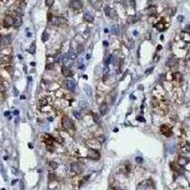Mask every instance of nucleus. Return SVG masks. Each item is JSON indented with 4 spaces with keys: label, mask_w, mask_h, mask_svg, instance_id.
Returning <instances> with one entry per match:
<instances>
[{
    "label": "nucleus",
    "mask_w": 190,
    "mask_h": 190,
    "mask_svg": "<svg viewBox=\"0 0 190 190\" xmlns=\"http://www.w3.org/2000/svg\"><path fill=\"white\" fill-rule=\"evenodd\" d=\"M62 124H63V126H64L66 129H71V128H73L72 122L68 117H64V118L62 119Z\"/></svg>",
    "instance_id": "nucleus-1"
},
{
    "label": "nucleus",
    "mask_w": 190,
    "mask_h": 190,
    "mask_svg": "<svg viewBox=\"0 0 190 190\" xmlns=\"http://www.w3.org/2000/svg\"><path fill=\"white\" fill-rule=\"evenodd\" d=\"M70 7L74 10H80L83 7V2L80 0H71L70 2Z\"/></svg>",
    "instance_id": "nucleus-2"
},
{
    "label": "nucleus",
    "mask_w": 190,
    "mask_h": 190,
    "mask_svg": "<svg viewBox=\"0 0 190 190\" xmlns=\"http://www.w3.org/2000/svg\"><path fill=\"white\" fill-rule=\"evenodd\" d=\"M14 24V18L11 15H6L4 18V26L6 28H9L11 26H13Z\"/></svg>",
    "instance_id": "nucleus-3"
},
{
    "label": "nucleus",
    "mask_w": 190,
    "mask_h": 190,
    "mask_svg": "<svg viewBox=\"0 0 190 190\" xmlns=\"http://www.w3.org/2000/svg\"><path fill=\"white\" fill-rule=\"evenodd\" d=\"M88 157L90 158V159H93V160H97V159H99L100 154H99V152H98L97 150L89 148V149H88Z\"/></svg>",
    "instance_id": "nucleus-4"
},
{
    "label": "nucleus",
    "mask_w": 190,
    "mask_h": 190,
    "mask_svg": "<svg viewBox=\"0 0 190 190\" xmlns=\"http://www.w3.org/2000/svg\"><path fill=\"white\" fill-rule=\"evenodd\" d=\"M105 13H106V15L110 17V18H115L116 15H117L115 10H113V9H111L109 7H106L105 8Z\"/></svg>",
    "instance_id": "nucleus-5"
},
{
    "label": "nucleus",
    "mask_w": 190,
    "mask_h": 190,
    "mask_svg": "<svg viewBox=\"0 0 190 190\" xmlns=\"http://www.w3.org/2000/svg\"><path fill=\"white\" fill-rule=\"evenodd\" d=\"M66 87L69 90L71 91H74L75 90V88H76V84L73 80H67L66 81Z\"/></svg>",
    "instance_id": "nucleus-6"
},
{
    "label": "nucleus",
    "mask_w": 190,
    "mask_h": 190,
    "mask_svg": "<svg viewBox=\"0 0 190 190\" xmlns=\"http://www.w3.org/2000/svg\"><path fill=\"white\" fill-rule=\"evenodd\" d=\"M63 22H65V19L63 17H59V16H55L51 19V23L54 26H60Z\"/></svg>",
    "instance_id": "nucleus-7"
},
{
    "label": "nucleus",
    "mask_w": 190,
    "mask_h": 190,
    "mask_svg": "<svg viewBox=\"0 0 190 190\" xmlns=\"http://www.w3.org/2000/svg\"><path fill=\"white\" fill-rule=\"evenodd\" d=\"M71 171H73V172H75V173H80L81 170H82L81 165H80L78 163H71Z\"/></svg>",
    "instance_id": "nucleus-8"
},
{
    "label": "nucleus",
    "mask_w": 190,
    "mask_h": 190,
    "mask_svg": "<svg viewBox=\"0 0 190 190\" xmlns=\"http://www.w3.org/2000/svg\"><path fill=\"white\" fill-rule=\"evenodd\" d=\"M0 43L3 46H6L8 44L11 43V35H4L1 37V40H0Z\"/></svg>",
    "instance_id": "nucleus-9"
},
{
    "label": "nucleus",
    "mask_w": 190,
    "mask_h": 190,
    "mask_svg": "<svg viewBox=\"0 0 190 190\" xmlns=\"http://www.w3.org/2000/svg\"><path fill=\"white\" fill-rule=\"evenodd\" d=\"M161 131H162L165 136H167V137H169V136L171 135V131H170L169 128H168L167 125H165V124H163V125L161 126Z\"/></svg>",
    "instance_id": "nucleus-10"
},
{
    "label": "nucleus",
    "mask_w": 190,
    "mask_h": 190,
    "mask_svg": "<svg viewBox=\"0 0 190 190\" xmlns=\"http://www.w3.org/2000/svg\"><path fill=\"white\" fill-rule=\"evenodd\" d=\"M62 73H63V75L64 76H66V77H70V76H71L72 75V73H71V71H70V69L68 68V67H62Z\"/></svg>",
    "instance_id": "nucleus-11"
},
{
    "label": "nucleus",
    "mask_w": 190,
    "mask_h": 190,
    "mask_svg": "<svg viewBox=\"0 0 190 190\" xmlns=\"http://www.w3.org/2000/svg\"><path fill=\"white\" fill-rule=\"evenodd\" d=\"M11 61V57L9 55H0V63L1 64H7Z\"/></svg>",
    "instance_id": "nucleus-12"
},
{
    "label": "nucleus",
    "mask_w": 190,
    "mask_h": 190,
    "mask_svg": "<svg viewBox=\"0 0 190 190\" xmlns=\"http://www.w3.org/2000/svg\"><path fill=\"white\" fill-rule=\"evenodd\" d=\"M83 18H84V20H85V21H88V22H92V21H93V19H94L93 15H92L90 13H84V16H83Z\"/></svg>",
    "instance_id": "nucleus-13"
},
{
    "label": "nucleus",
    "mask_w": 190,
    "mask_h": 190,
    "mask_svg": "<svg viewBox=\"0 0 190 190\" xmlns=\"http://www.w3.org/2000/svg\"><path fill=\"white\" fill-rule=\"evenodd\" d=\"M107 110H108V106H107V105H106V103L102 104L101 106H100V113H101V115H106V112H107Z\"/></svg>",
    "instance_id": "nucleus-14"
},
{
    "label": "nucleus",
    "mask_w": 190,
    "mask_h": 190,
    "mask_svg": "<svg viewBox=\"0 0 190 190\" xmlns=\"http://www.w3.org/2000/svg\"><path fill=\"white\" fill-rule=\"evenodd\" d=\"M176 64H177V60H176L175 57L169 58V59L167 60V62H166V66H167V67H172V66H174V65H176Z\"/></svg>",
    "instance_id": "nucleus-15"
},
{
    "label": "nucleus",
    "mask_w": 190,
    "mask_h": 190,
    "mask_svg": "<svg viewBox=\"0 0 190 190\" xmlns=\"http://www.w3.org/2000/svg\"><path fill=\"white\" fill-rule=\"evenodd\" d=\"M21 25H22V19H21V17L20 16H16L14 18V24H13V26L15 28H19Z\"/></svg>",
    "instance_id": "nucleus-16"
},
{
    "label": "nucleus",
    "mask_w": 190,
    "mask_h": 190,
    "mask_svg": "<svg viewBox=\"0 0 190 190\" xmlns=\"http://www.w3.org/2000/svg\"><path fill=\"white\" fill-rule=\"evenodd\" d=\"M62 61H63V63H64L65 67H67V66H70V65L71 64V59H69V57L67 56V54L63 56V58H62Z\"/></svg>",
    "instance_id": "nucleus-17"
},
{
    "label": "nucleus",
    "mask_w": 190,
    "mask_h": 190,
    "mask_svg": "<svg viewBox=\"0 0 190 190\" xmlns=\"http://www.w3.org/2000/svg\"><path fill=\"white\" fill-rule=\"evenodd\" d=\"M47 105H48V101H47L46 99H40V100L38 101V106H39L40 108L46 106Z\"/></svg>",
    "instance_id": "nucleus-18"
},
{
    "label": "nucleus",
    "mask_w": 190,
    "mask_h": 190,
    "mask_svg": "<svg viewBox=\"0 0 190 190\" xmlns=\"http://www.w3.org/2000/svg\"><path fill=\"white\" fill-rule=\"evenodd\" d=\"M90 3H91V5L95 8V9H99L100 7H101V5H102V2L101 1H90Z\"/></svg>",
    "instance_id": "nucleus-19"
},
{
    "label": "nucleus",
    "mask_w": 190,
    "mask_h": 190,
    "mask_svg": "<svg viewBox=\"0 0 190 190\" xmlns=\"http://www.w3.org/2000/svg\"><path fill=\"white\" fill-rule=\"evenodd\" d=\"M147 13H148L149 15H153V14H155V13H156V8H155L154 6L149 7V8L147 9Z\"/></svg>",
    "instance_id": "nucleus-20"
},
{
    "label": "nucleus",
    "mask_w": 190,
    "mask_h": 190,
    "mask_svg": "<svg viewBox=\"0 0 190 190\" xmlns=\"http://www.w3.org/2000/svg\"><path fill=\"white\" fill-rule=\"evenodd\" d=\"M155 27H156V29H157L158 31H163V30H164V24H163V23H162V22H159V23H157V24L155 25Z\"/></svg>",
    "instance_id": "nucleus-21"
},
{
    "label": "nucleus",
    "mask_w": 190,
    "mask_h": 190,
    "mask_svg": "<svg viewBox=\"0 0 190 190\" xmlns=\"http://www.w3.org/2000/svg\"><path fill=\"white\" fill-rule=\"evenodd\" d=\"M67 56L69 57V59H71V60H73V59H75V58L77 57V54H76V53H74V52H73V51L71 49V50L69 51V53L67 54Z\"/></svg>",
    "instance_id": "nucleus-22"
},
{
    "label": "nucleus",
    "mask_w": 190,
    "mask_h": 190,
    "mask_svg": "<svg viewBox=\"0 0 190 190\" xmlns=\"http://www.w3.org/2000/svg\"><path fill=\"white\" fill-rule=\"evenodd\" d=\"M137 18H138V16H137V15H133V16H129V17L128 18V22L129 24H130V23L132 24V23H134V22H136V21L138 20Z\"/></svg>",
    "instance_id": "nucleus-23"
},
{
    "label": "nucleus",
    "mask_w": 190,
    "mask_h": 190,
    "mask_svg": "<svg viewBox=\"0 0 190 190\" xmlns=\"http://www.w3.org/2000/svg\"><path fill=\"white\" fill-rule=\"evenodd\" d=\"M172 78H173V80H175V81H180V80L181 79V73H179V72H175V73L172 75Z\"/></svg>",
    "instance_id": "nucleus-24"
},
{
    "label": "nucleus",
    "mask_w": 190,
    "mask_h": 190,
    "mask_svg": "<svg viewBox=\"0 0 190 190\" xmlns=\"http://www.w3.org/2000/svg\"><path fill=\"white\" fill-rule=\"evenodd\" d=\"M111 32L113 34H115V35H117L119 33V30H118V26L117 25H113L111 27Z\"/></svg>",
    "instance_id": "nucleus-25"
},
{
    "label": "nucleus",
    "mask_w": 190,
    "mask_h": 190,
    "mask_svg": "<svg viewBox=\"0 0 190 190\" xmlns=\"http://www.w3.org/2000/svg\"><path fill=\"white\" fill-rule=\"evenodd\" d=\"M187 162H188V160H187L186 158H184V157H181V158L179 159V162H178V163H179V164H181V165H183V164H185Z\"/></svg>",
    "instance_id": "nucleus-26"
},
{
    "label": "nucleus",
    "mask_w": 190,
    "mask_h": 190,
    "mask_svg": "<svg viewBox=\"0 0 190 190\" xmlns=\"http://www.w3.org/2000/svg\"><path fill=\"white\" fill-rule=\"evenodd\" d=\"M84 90H85V92L87 93V95L88 96H91V88H90V87L89 86H85V88H84Z\"/></svg>",
    "instance_id": "nucleus-27"
},
{
    "label": "nucleus",
    "mask_w": 190,
    "mask_h": 190,
    "mask_svg": "<svg viewBox=\"0 0 190 190\" xmlns=\"http://www.w3.org/2000/svg\"><path fill=\"white\" fill-rule=\"evenodd\" d=\"M49 37V33H48L47 31H44V32H43V34H42V41H43V42H46V41H48Z\"/></svg>",
    "instance_id": "nucleus-28"
},
{
    "label": "nucleus",
    "mask_w": 190,
    "mask_h": 190,
    "mask_svg": "<svg viewBox=\"0 0 190 190\" xmlns=\"http://www.w3.org/2000/svg\"><path fill=\"white\" fill-rule=\"evenodd\" d=\"M108 73H109V68H108V66H105V68L103 70V75L105 77H106L108 75Z\"/></svg>",
    "instance_id": "nucleus-29"
},
{
    "label": "nucleus",
    "mask_w": 190,
    "mask_h": 190,
    "mask_svg": "<svg viewBox=\"0 0 190 190\" xmlns=\"http://www.w3.org/2000/svg\"><path fill=\"white\" fill-rule=\"evenodd\" d=\"M111 60H112V55L109 54V55L106 58V60H105V64H106V66H107V65L110 64V63H111Z\"/></svg>",
    "instance_id": "nucleus-30"
},
{
    "label": "nucleus",
    "mask_w": 190,
    "mask_h": 190,
    "mask_svg": "<svg viewBox=\"0 0 190 190\" xmlns=\"http://www.w3.org/2000/svg\"><path fill=\"white\" fill-rule=\"evenodd\" d=\"M14 11H15L16 14H18L19 16H22V15L24 14V12H23V9H22V8H16Z\"/></svg>",
    "instance_id": "nucleus-31"
},
{
    "label": "nucleus",
    "mask_w": 190,
    "mask_h": 190,
    "mask_svg": "<svg viewBox=\"0 0 190 190\" xmlns=\"http://www.w3.org/2000/svg\"><path fill=\"white\" fill-rule=\"evenodd\" d=\"M35 43L33 42L31 45V48H30V52L31 53V54H34L35 53Z\"/></svg>",
    "instance_id": "nucleus-32"
},
{
    "label": "nucleus",
    "mask_w": 190,
    "mask_h": 190,
    "mask_svg": "<svg viewBox=\"0 0 190 190\" xmlns=\"http://www.w3.org/2000/svg\"><path fill=\"white\" fill-rule=\"evenodd\" d=\"M5 70H6L9 73H11V74H13V68L12 66H10V65L6 66V67H5Z\"/></svg>",
    "instance_id": "nucleus-33"
},
{
    "label": "nucleus",
    "mask_w": 190,
    "mask_h": 190,
    "mask_svg": "<svg viewBox=\"0 0 190 190\" xmlns=\"http://www.w3.org/2000/svg\"><path fill=\"white\" fill-rule=\"evenodd\" d=\"M73 115H74V117H75L76 119H78V120H80V119L82 118L81 113H80L79 111H77V110H74V111H73Z\"/></svg>",
    "instance_id": "nucleus-34"
},
{
    "label": "nucleus",
    "mask_w": 190,
    "mask_h": 190,
    "mask_svg": "<svg viewBox=\"0 0 190 190\" xmlns=\"http://www.w3.org/2000/svg\"><path fill=\"white\" fill-rule=\"evenodd\" d=\"M93 120H94V122H95V123L99 124V123H100V118H99V115H98V114H96V113H94V114H93Z\"/></svg>",
    "instance_id": "nucleus-35"
},
{
    "label": "nucleus",
    "mask_w": 190,
    "mask_h": 190,
    "mask_svg": "<svg viewBox=\"0 0 190 190\" xmlns=\"http://www.w3.org/2000/svg\"><path fill=\"white\" fill-rule=\"evenodd\" d=\"M5 90H6L5 86L3 85V83L1 81H0V92H5Z\"/></svg>",
    "instance_id": "nucleus-36"
},
{
    "label": "nucleus",
    "mask_w": 190,
    "mask_h": 190,
    "mask_svg": "<svg viewBox=\"0 0 190 190\" xmlns=\"http://www.w3.org/2000/svg\"><path fill=\"white\" fill-rule=\"evenodd\" d=\"M49 164H50V166H51L53 169H56V168L58 167V163H57L56 162H50Z\"/></svg>",
    "instance_id": "nucleus-37"
},
{
    "label": "nucleus",
    "mask_w": 190,
    "mask_h": 190,
    "mask_svg": "<svg viewBox=\"0 0 190 190\" xmlns=\"http://www.w3.org/2000/svg\"><path fill=\"white\" fill-rule=\"evenodd\" d=\"M45 3H46L47 6H51V5L54 3V1H53V0H46Z\"/></svg>",
    "instance_id": "nucleus-38"
},
{
    "label": "nucleus",
    "mask_w": 190,
    "mask_h": 190,
    "mask_svg": "<svg viewBox=\"0 0 190 190\" xmlns=\"http://www.w3.org/2000/svg\"><path fill=\"white\" fill-rule=\"evenodd\" d=\"M143 161H144V160H143V158H142V157H137V158H136V162H137L138 163H143Z\"/></svg>",
    "instance_id": "nucleus-39"
},
{
    "label": "nucleus",
    "mask_w": 190,
    "mask_h": 190,
    "mask_svg": "<svg viewBox=\"0 0 190 190\" xmlns=\"http://www.w3.org/2000/svg\"><path fill=\"white\" fill-rule=\"evenodd\" d=\"M77 50H78V53H80V52H82L83 51V46L82 45H78V47H77Z\"/></svg>",
    "instance_id": "nucleus-40"
},
{
    "label": "nucleus",
    "mask_w": 190,
    "mask_h": 190,
    "mask_svg": "<svg viewBox=\"0 0 190 190\" xmlns=\"http://www.w3.org/2000/svg\"><path fill=\"white\" fill-rule=\"evenodd\" d=\"M136 120H137V121H139V122H143V123H144V122H146V120H145L143 117H141V116H138V117L136 118Z\"/></svg>",
    "instance_id": "nucleus-41"
},
{
    "label": "nucleus",
    "mask_w": 190,
    "mask_h": 190,
    "mask_svg": "<svg viewBox=\"0 0 190 190\" xmlns=\"http://www.w3.org/2000/svg\"><path fill=\"white\" fill-rule=\"evenodd\" d=\"M153 70H154V68H149L148 70L146 71V74H149L151 71H153Z\"/></svg>",
    "instance_id": "nucleus-42"
},
{
    "label": "nucleus",
    "mask_w": 190,
    "mask_h": 190,
    "mask_svg": "<svg viewBox=\"0 0 190 190\" xmlns=\"http://www.w3.org/2000/svg\"><path fill=\"white\" fill-rule=\"evenodd\" d=\"M185 150H186L187 152H190V144H186V146H185Z\"/></svg>",
    "instance_id": "nucleus-43"
},
{
    "label": "nucleus",
    "mask_w": 190,
    "mask_h": 190,
    "mask_svg": "<svg viewBox=\"0 0 190 190\" xmlns=\"http://www.w3.org/2000/svg\"><path fill=\"white\" fill-rule=\"evenodd\" d=\"M52 68H53V64H49V65L46 66V69H47V70H50V69H52Z\"/></svg>",
    "instance_id": "nucleus-44"
},
{
    "label": "nucleus",
    "mask_w": 190,
    "mask_h": 190,
    "mask_svg": "<svg viewBox=\"0 0 190 190\" xmlns=\"http://www.w3.org/2000/svg\"><path fill=\"white\" fill-rule=\"evenodd\" d=\"M18 93H19V92H18V90L16 89V88H13V94H14L15 96H17Z\"/></svg>",
    "instance_id": "nucleus-45"
},
{
    "label": "nucleus",
    "mask_w": 190,
    "mask_h": 190,
    "mask_svg": "<svg viewBox=\"0 0 190 190\" xmlns=\"http://www.w3.org/2000/svg\"><path fill=\"white\" fill-rule=\"evenodd\" d=\"M12 170H13V173L14 175H16V174L18 173V170H17L16 168H14V167H13V168H12Z\"/></svg>",
    "instance_id": "nucleus-46"
},
{
    "label": "nucleus",
    "mask_w": 190,
    "mask_h": 190,
    "mask_svg": "<svg viewBox=\"0 0 190 190\" xmlns=\"http://www.w3.org/2000/svg\"><path fill=\"white\" fill-rule=\"evenodd\" d=\"M78 69H79V70H84V69H85V65H84V64H80V65L78 66Z\"/></svg>",
    "instance_id": "nucleus-47"
},
{
    "label": "nucleus",
    "mask_w": 190,
    "mask_h": 190,
    "mask_svg": "<svg viewBox=\"0 0 190 190\" xmlns=\"http://www.w3.org/2000/svg\"><path fill=\"white\" fill-rule=\"evenodd\" d=\"M182 20H183V16H181V15L178 16V21H179V22H181Z\"/></svg>",
    "instance_id": "nucleus-48"
},
{
    "label": "nucleus",
    "mask_w": 190,
    "mask_h": 190,
    "mask_svg": "<svg viewBox=\"0 0 190 190\" xmlns=\"http://www.w3.org/2000/svg\"><path fill=\"white\" fill-rule=\"evenodd\" d=\"M185 31H187V32H189V33H190V26H189V25L185 27Z\"/></svg>",
    "instance_id": "nucleus-49"
},
{
    "label": "nucleus",
    "mask_w": 190,
    "mask_h": 190,
    "mask_svg": "<svg viewBox=\"0 0 190 190\" xmlns=\"http://www.w3.org/2000/svg\"><path fill=\"white\" fill-rule=\"evenodd\" d=\"M13 114H14V115H18V114H19V110H14V111H13Z\"/></svg>",
    "instance_id": "nucleus-50"
},
{
    "label": "nucleus",
    "mask_w": 190,
    "mask_h": 190,
    "mask_svg": "<svg viewBox=\"0 0 190 190\" xmlns=\"http://www.w3.org/2000/svg\"><path fill=\"white\" fill-rule=\"evenodd\" d=\"M157 49H158V50H161V49H162V46H161V45H159V46L157 47Z\"/></svg>",
    "instance_id": "nucleus-51"
},
{
    "label": "nucleus",
    "mask_w": 190,
    "mask_h": 190,
    "mask_svg": "<svg viewBox=\"0 0 190 190\" xmlns=\"http://www.w3.org/2000/svg\"><path fill=\"white\" fill-rule=\"evenodd\" d=\"M9 114H10V112H9V111H6V112L4 113V115H5V116H8Z\"/></svg>",
    "instance_id": "nucleus-52"
},
{
    "label": "nucleus",
    "mask_w": 190,
    "mask_h": 190,
    "mask_svg": "<svg viewBox=\"0 0 190 190\" xmlns=\"http://www.w3.org/2000/svg\"><path fill=\"white\" fill-rule=\"evenodd\" d=\"M31 66L34 67V66H35V63H34V62H31Z\"/></svg>",
    "instance_id": "nucleus-53"
},
{
    "label": "nucleus",
    "mask_w": 190,
    "mask_h": 190,
    "mask_svg": "<svg viewBox=\"0 0 190 190\" xmlns=\"http://www.w3.org/2000/svg\"><path fill=\"white\" fill-rule=\"evenodd\" d=\"M104 46H105V47L107 46V42H106V41H104Z\"/></svg>",
    "instance_id": "nucleus-54"
},
{
    "label": "nucleus",
    "mask_w": 190,
    "mask_h": 190,
    "mask_svg": "<svg viewBox=\"0 0 190 190\" xmlns=\"http://www.w3.org/2000/svg\"><path fill=\"white\" fill-rule=\"evenodd\" d=\"M89 58H90V55H89V54H87V59H88H88H89Z\"/></svg>",
    "instance_id": "nucleus-55"
},
{
    "label": "nucleus",
    "mask_w": 190,
    "mask_h": 190,
    "mask_svg": "<svg viewBox=\"0 0 190 190\" xmlns=\"http://www.w3.org/2000/svg\"><path fill=\"white\" fill-rule=\"evenodd\" d=\"M159 60V56H156V58H155V62H157Z\"/></svg>",
    "instance_id": "nucleus-56"
},
{
    "label": "nucleus",
    "mask_w": 190,
    "mask_h": 190,
    "mask_svg": "<svg viewBox=\"0 0 190 190\" xmlns=\"http://www.w3.org/2000/svg\"><path fill=\"white\" fill-rule=\"evenodd\" d=\"M27 35H28V37H30V36H31V32H28Z\"/></svg>",
    "instance_id": "nucleus-57"
},
{
    "label": "nucleus",
    "mask_w": 190,
    "mask_h": 190,
    "mask_svg": "<svg viewBox=\"0 0 190 190\" xmlns=\"http://www.w3.org/2000/svg\"><path fill=\"white\" fill-rule=\"evenodd\" d=\"M25 98H26V96H24V95L21 96V99H25Z\"/></svg>",
    "instance_id": "nucleus-58"
},
{
    "label": "nucleus",
    "mask_w": 190,
    "mask_h": 190,
    "mask_svg": "<svg viewBox=\"0 0 190 190\" xmlns=\"http://www.w3.org/2000/svg\"><path fill=\"white\" fill-rule=\"evenodd\" d=\"M29 146H30V147H31V148H32V147H33V146H31V144H29Z\"/></svg>",
    "instance_id": "nucleus-59"
},
{
    "label": "nucleus",
    "mask_w": 190,
    "mask_h": 190,
    "mask_svg": "<svg viewBox=\"0 0 190 190\" xmlns=\"http://www.w3.org/2000/svg\"><path fill=\"white\" fill-rule=\"evenodd\" d=\"M0 40H1V35H0Z\"/></svg>",
    "instance_id": "nucleus-60"
},
{
    "label": "nucleus",
    "mask_w": 190,
    "mask_h": 190,
    "mask_svg": "<svg viewBox=\"0 0 190 190\" xmlns=\"http://www.w3.org/2000/svg\"><path fill=\"white\" fill-rule=\"evenodd\" d=\"M117 190H121V189H117Z\"/></svg>",
    "instance_id": "nucleus-61"
},
{
    "label": "nucleus",
    "mask_w": 190,
    "mask_h": 190,
    "mask_svg": "<svg viewBox=\"0 0 190 190\" xmlns=\"http://www.w3.org/2000/svg\"><path fill=\"white\" fill-rule=\"evenodd\" d=\"M189 61H190V58H189Z\"/></svg>",
    "instance_id": "nucleus-62"
}]
</instances>
